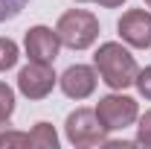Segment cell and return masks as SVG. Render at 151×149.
Wrapping results in <instances>:
<instances>
[{
    "label": "cell",
    "mask_w": 151,
    "mask_h": 149,
    "mask_svg": "<svg viewBox=\"0 0 151 149\" xmlns=\"http://www.w3.org/2000/svg\"><path fill=\"white\" fill-rule=\"evenodd\" d=\"M93 64H96V70H99V76H102V82L108 88H113V91L131 88L134 82H137V73H139L137 58L122 44H116V41H105L96 50Z\"/></svg>",
    "instance_id": "obj_1"
},
{
    "label": "cell",
    "mask_w": 151,
    "mask_h": 149,
    "mask_svg": "<svg viewBox=\"0 0 151 149\" xmlns=\"http://www.w3.org/2000/svg\"><path fill=\"white\" fill-rule=\"evenodd\" d=\"M58 85H61L64 96H70V99H87L96 91V70L87 64H73L64 70Z\"/></svg>",
    "instance_id": "obj_8"
},
{
    "label": "cell",
    "mask_w": 151,
    "mask_h": 149,
    "mask_svg": "<svg viewBox=\"0 0 151 149\" xmlns=\"http://www.w3.org/2000/svg\"><path fill=\"white\" fill-rule=\"evenodd\" d=\"M145 6H148V9H151V0H145Z\"/></svg>",
    "instance_id": "obj_17"
},
{
    "label": "cell",
    "mask_w": 151,
    "mask_h": 149,
    "mask_svg": "<svg viewBox=\"0 0 151 149\" xmlns=\"http://www.w3.org/2000/svg\"><path fill=\"white\" fill-rule=\"evenodd\" d=\"M96 117L108 131H119L139 117V105H137V99L125 96V93H108V96L99 99Z\"/></svg>",
    "instance_id": "obj_4"
},
{
    "label": "cell",
    "mask_w": 151,
    "mask_h": 149,
    "mask_svg": "<svg viewBox=\"0 0 151 149\" xmlns=\"http://www.w3.org/2000/svg\"><path fill=\"white\" fill-rule=\"evenodd\" d=\"M134 85H137V91L142 93L145 99H151V64L145 67V70L137 73V82H134Z\"/></svg>",
    "instance_id": "obj_15"
},
{
    "label": "cell",
    "mask_w": 151,
    "mask_h": 149,
    "mask_svg": "<svg viewBox=\"0 0 151 149\" xmlns=\"http://www.w3.org/2000/svg\"><path fill=\"white\" fill-rule=\"evenodd\" d=\"M26 3H29V0H0V23H3V20L18 18Z\"/></svg>",
    "instance_id": "obj_12"
},
{
    "label": "cell",
    "mask_w": 151,
    "mask_h": 149,
    "mask_svg": "<svg viewBox=\"0 0 151 149\" xmlns=\"http://www.w3.org/2000/svg\"><path fill=\"white\" fill-rule=\"evenodd\" d=\"M76 3H87V0H76Z\"/></svg>",
    "instance_id": "obj_18"
},
{
    "label": "cell",
    "mask_w": 151,
    "mask_h": 149,
    "mask_svg": "<svg viewBox=\"0 0 151 149\" xmlns=\"http://www.w3.org/2000/svg\"><path fill=\"white\" fill-rule=\"evenodd\" d=\"M29 146L32 149H55L58 146V134L50 123H38L35 129L29 131Z\"/></svg>",
    "instance_id": "obj_9"
},
{
    "label": "cell",
    "mask_w": 151,
    "mask_h": 149,
    "mask_svg": "<svg viewBox=\"0 0 151 149\" xmlns=\"http://www.w3.org/2000/svg\"><path fill=\"white\" fill-rule=\"evenodd\" d=\"M15 114V91L0 82V123H9V117Z\"/></svg>",
    "instance_id": "obj_11"
},
{
    "label": "cell",
    "mask_w": 151,
    "mask_h": 149,
    "mask_svg": "<svg viewBox=\"0 0 151 149\" xmlns=\"http://www.w3.org/2000/svg\"><path fill=\"white\" fill-rule=\"evenodd\" d=\"M23 47H26V56L29 61H44V64H52L58 56V47H61V41H58L55 29H50V26H32L26 38H23Z\"/></svg>",
    "instance_id": "obj_7"
},
{
    "label": "cell",
    "mask_w": 151,
    "mask_h": 149,
    "mask_svg": "<svg viewBox=\"0 0 151 149\" xmlns=\"http://www.w3.org/2000/svg\"><path fill=\"white\" fill-rule=\"evenodd\" d=\"M64 131H67V140L73 146H102V143H108V137H105L108 129L99 123L96 111H90V108H76L67 117Z\"/></svg>",
    "instance_id": "obj_3"
},
{
    "label": "cell",
    "mask_w": 151,
    "mask_h": 149,
    "mask_svg": "<svg viewBox=\"0 0 151 149\" xmlns=\"http://www.w3.org/2000/svg\"><path fill=\"white\" fill-rule=\"evenodd\" d=\"M18 44L12 41V38H0V73H6V70H12L15 64H18Z\"/></svg>",
    "instance_id": "obj_10"
},
{
    "label": "cell",
    "mask_w": 151,
    "mask_h": 149,
    "mask_svg": "<svg viewBox=\"0 0 151 149\" xmlns=\"http://www.w3.org/2000/svg\"><path fill=\"white\" fill-rule=\"evenodd\" d=\"M55 35L70 50H87L99 38V20H96V15L84 12V9H70L58 18Z\"/></svg>",
    "instance_id": "obj_2"
},
{
    "label": "cell",
    "mask_w": 151,
    "mask_h": 149,
    "mask_svg": "<svg viewBox=\"0 0 151 149\" xmlns=\"http://www.w3.org/2000/svg\"><path fill=\"white\" fill-rule=\"evenodd\" d=\"M58 76L52 73V64L44 61H29L23 70L18 73V91L26 99H44L47 93L55 88Z\"/></svg>",
    "instance_id": "obj_5"
},
{
    "label": "cell",
    "mask_w": 151,
    "mask_h": 149,
    "mask_svg": "<svg viewBox=\"0 0 151 149\" xmlns=\"http://www.w3.org/2000/svg\"><path fill=\"white\" fill-rule=\"evenodd\" d=\"M125 0H99V6H105V9H116V6H122Z\"/></svg>",
    "instance_id": "obj_16"
},
{
    "label": "cell",
    "mask_w": 151,
    "mask_h": 149,
    "mask_svg": "<svg viewBox=\"0 0 151 149\" xmlns=\"http://www.w3.org/2000/svg\"><path fill=\"white\" fill-rule=\"evenodd\" d=\"M137 143H142V146H151V111H145L139 117V126H137Z\"/></svg>",
    "instance_id": "obj_14"
},
{
    "label": "cell",
    "mask_w": 151,
    "mask_h": 149,
    "mask_svg": "<svg viewBox=\"0 0 151 149\" xmlns=\"http://www.w3.org/2000/svg\"><path fill=\"white\" fill-rule=\"evenodd\" d=\"M116 29L128 47H137V50L151 47V12H145V9H128L119 18Z\"/></svg>",
    "instance_id": "obj_6"
},
{
    "label": "cell",
    "mask_w": 151,
    "mask_h": 149,
    "mask_svg": "<svg viewBox=\"0 0 151 149\" xmlns=\"http://www.w3.org/2000/svg\"><path fill=\"white\" fill-rule=\"evenodd\" d=\"M15 146L29 149V134H23V131H6V134H0V149H15Z\"/></svg>",
    "instance_id": "obj_13"
},
{
    "label": "cell",
    "mask_w": 151,
    "mask_h": 149,
    "mask_svg": "<svg viewBox=\"0 0 151 149\" xmlns=\"http://www.w3.org/2000/svg\"><path fill=\"white\" fill-rule=\"evenodd\" d=\"M0 126H3V123H0Z\"/></svg>",
    "instance_id": "obj_19"
}]
</instances>
